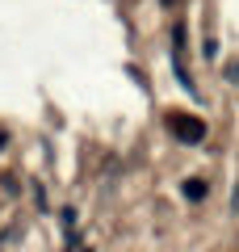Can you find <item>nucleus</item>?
<instances>
[{"label":"nucleus","instance_id":"nucleus-3","mask_svg":"<svg viewBox=\"0 0 239 252\" xmlns=\"http://www.w3.org/2000/svg\"><path fill=\"white\" fill-rule=\"evenodd\" d=\"M185 198H189V202L206 198V181H185Z\"/></svg>","mask_w":239,"mask_h":252},{"label":"nucleus","instance_id":"nucleus-4","mask_svg":"<svg viewBox=\"0 0 239 252\" xmlns=\"http://www.w3.org/2000/svg\"><path fill=\"white\" fill-rule=\"evenodd\" d=\"M227 80H235V84H239V63H231V67H227Z\"/></svg>","mask_w":239,"mask_h":252},{"label":"nucleus","instance_id":"nucleus-2","mask_svg":"<svg viewBox=\"0 0 239 252\" xmlns=\"http://www.w3.org/2000/svg\"><path fill=\"white\" fill-rule=\"evenodd\" d=\"M172 63H177V80L185 93H197L193 89V76H189L185 67V21H177V30H172Z\"/></svg>","mask_w":239,"mask_h":252},{"label":"nucleus","instance_id":"nucleus-1","mask_svg":"<svg viewBox=\"0 0 239 252\" xmlns=\"http://www.w3.org/2000/svg\"><path fill=\"white\" fill-rule=\"evenodd\" d=\"M168 130L180 139V143H189V147L206 139V122H202V118H193V114H172L168 118Z\"/></svg>","mask_w":239,"mask_h":252}]
</instances>
